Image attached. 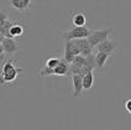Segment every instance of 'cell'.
Masks as SVG:
<instances>
[{
  "instance_id": "5",
  "label": "cell",
  "mask_w": 131,
  "mask_h": 130,
  "mask_svg": "<svg viewBox=\"0 0 131 130\" xmlns=\"http://www.w3.org/2000/svg\"><path fill=\"white\" fill-rule=\"evenodd\" d=\"M73 41L78 46V48L80 51V55H83L85 57L89 56V55H92L93 47H92V45H90L88 38H77V40H73Z\"/></svg>"
},
{
  "instance_id": "4",
  "label": "cell",
  "mask_w": 131,
  "mask_h": 130,
  "mask_svg": "<svg viewBox=\"0 0 131 130\" xmlns=\"http://www.w3.org/2000/svg\"><path fill=\"white\" fill-rule=\"evenodd\" d=\"M111 31H113V29L94 30V31L90 34V36L88 37V40H89V42L92 45V47H96L100 42L108 40V37H109V35L111 34Z\"/></svg>"
},
{
  "instance_id": "1",
  "label": "cell",
  "mask_w": 131,
  "mask_h": 130,
  "mask_svg": "<svg viewBox=\"0 0 131 130\" xmlns=\"http://www.w3.org/2000/svg\"><path fill=\"white\" fill-rule=\"evenodd\" d=\"M20 73H25V69L16 67L13 59L4 61L0 66V86H4L6 83H11L16 81V78L20 76Z\"/></svg>"
},
{
  "instance_id": "10",
  "label": "cell",
  "mask_w": 131,
  "mask_h": 130,
  "mask_svg": "<svg viewBox=\"0 0 131 130\" xmlns=\"http://www.w3.org/2000/svg\"><path fill=\"white\" fill-rule=\"evenodd\" d=\"M25 32V26L22 24H19V22H14L10 27V31H9V37H20L24 35Z\"/></svg>"
},
{
  "instance_id": "12",
  "label": "cell",
  "mask_w": 131,
  "mask_h": 130,
  "mask_svg": "<svg viewBox=\"0 0 131 130\" xmlns=\"http://www.w3.org/2000/svg\"><path fill=\"white\" fill-rule=\"evenodd\" d=\"M87 17L83 13H75L72 16V25L73 26H85Z\"/></svg>"
},
{
  "instance_id": "15",
  "label": "cell",
  "mask_w": 131,
  "mask_h": 130,
  "mask_svg": "<svg viewBox=\"0 0 131 130\" xmlns=\"http://www.w3.org/2000/svg\"><path fill=\"white\" fill-rule=\"evenodd\" d=\"M59 62H61V59L59 58H56V57H51V58H47V61H46V63H45V67H47V68H56L57 66L59 65Z\"/></svg>"
},
{
  "instance_id": "16",
  "label": "cell",
  "mask_w": 131,
  "mask_h": 130,
  "mask_svg": "<svg viewBox=\"0 0 131 130\" xmlns=\"http://www.w3.org/2000/svg\"><path fill=\"white\" fill-rule=\"evenodd\" d=\"M72 63L73 65H77V66H85L87 65V57L83 56V55H78V56L74 57Z\"/></svg>"
},
{
  "instance_id": "7",
  "label": "cell",
  "mask_w": 131,
  "mask_h": 130,
  "mask_svg": "<svg viewBox=\"0 0 131 130\" xmlns=\"http://www.w3.org/2000/svg\"><path fill=\"white\" fill-rule=\"evenodd\" d=\"M72 84H73V95L75 98L80 97L82 92L84 91V88H83V76L72 74Z\"/></svg>"
},
{
  "instance_id": "20",
  "label": "cell",
  "mask_w": 131,
  "mask_h": 130,
  "mask_svg": "<svg viewBox=\"0 0 131 130\" xmlns=\"http://www.w3.org/2000/svg\"><path fill=\"white\" fill-rule=\"evenodd\" d=\"M4 35H3V34H1V31H0V42H1V41H3V40H4Z\"/></svg>"
},
{
  "instance_id": "2",
  "label": "cell",
  "mask_w": 131,
  "mask_h": 130,
  "mask_svg": "<svg viewBox=\"0 0 131 130\" xmlns=\"http://www.w3.org/2000/svg\"><path fill=\"white\" fill-rule=\"evenodd\" d=\"M93 30H90L87 26H71L63 34V38L66 41L68 40H77V38H88Z\"/></svg>"
},
{
  "instance_id": "18",
  "label": "cell",
  "mask_w": 131,
  "mask_h": 130,
  "mask_svg": "<svg viewBox=\"0 0 131 130\" xmlns=\"http://www.w3.org/2000/svg\"><path fill=\"white\" fill-rule=\"evenodd\" d=\"M125 109H126V112L131 115V98H129L127 101L125 102Z\"/></svg>"
},
{
  "instance_id": "9",
  "label": "cell",
  "mask_w": 131,
  "mask_h": 130,
  "mask_svg": "<svg viewBox=\"0 0 131 130\" xmlns=\"http://www.w3.org/2000/svg\"><path fill=\"white\" fill-rule=\"evenodd\" d=\"M96 48H98V52H105V53H108V55H113L115 50H116V42H114V41H111V40H105V41H103L100 42L98 46H96Z\"/></svg>"
},
{
  "instance_id": "11",
  "label": "cell",
  "mask_w": 131,
  "mask_h": 130,
  "mask_svg": "<svg viewBox=\"0 0 131 130\" xmlns=\"http://www.w3.org/2000/svg\"><path fill=\"white\" fill-rule=\"evenodd\" d=\"M67 73H69V63H67L64 59H61L59 65L53 68V74L54 76H66Z\"/></svg>"
},
{
  "instance_id": "17",
  "label": "cell",
  "mask_w": 131,
  "mask_h": 130,
  "mask_svg": "<svg viewBox=\"0 0 131 130\" xmlns=\"http://www.w3.org/2000/svg\"><path fill=\"white\" fill-rule=\"evenodd\" d=\"M7 20H9L7 15L5 14L4 11H1V10H0V27H1V26H3V25H4V24H5Z\"/></svg>"
},
{
  "instance_id": "14",
  "label": "cell",
  "mask_w": 131,
  "mask_h": 130,
  "mask_svg": "<svg viewBox=\"0 0 131 130\" xmlns=\"http://www.w3.org/2000/svg\"><path fill=\"white\" fill-rule=\"evenodd\" d=\"M93 84H94V76H93V71H90L85 76H83V88L85 91H89L92 89Z\"/></svg>"
},
{
  "instance_id": "19",
  "label": "cell",
  "mask_w": 131,
  "mask_h": 130,
  "mask_svg": "<svg viewBox=\"0 0 131 130\" xmlns=\"http://www.w3.org/2000/svg\"><path fill=\"white\" fill-rule=\"evenodd\" d=\"M4 53H5V51H4V47H3V45H1V42H0V58L3 57Z\"/></svg>"
},
{
  "instance_id": "8",
  "label": "cell",
  "mask_w": 131,
  "mask_h": 130,
  "mask_svg": "<svg viewBox=\"0 0 131 130\" xmlns=\"http://www.w3.org/2000/svg\"><path fill=\"white\" fill-rule=\"evenodd\" d=\"M9 3H10L11 7H14L15 10L24 13L32 6L34 0H9Z\"/></svg>"
},
{
  "instance_id": "13",
  "label": "cell",
  "mask_w": 131,
  "mask_h": 130,
  "mask_svg": "<svg viewBox=\"0 0 131 130\" xmlns=\"http://www.w3.org/2000/svg\"><path fill=\"white\" fill-rule=\"evenodd\" d=\"M109 57H110V55L105 53V52H98V53L95 55V62H96V67L103 68V67L105 66V63L108 62Z\"/></svg>"
},
{
  "instance_id": "6",
  "label": "cell",
  "mask_w": 131,
  "mask_h": 130,
  "mask_svg": "<svg viewBox=\"0 0 131 130\" xmlns=\"http://www.w3.org/2000/svg\"><path fill=\"white\" fill-rule=\"evenodd\" d=\"M1 45L4 47V51L7 55L11 53H16L19 51V45L16 43V41L14 40V37H4V40L1 41Z\"/></svg>"
},
{
  "instance_id": "3",
  "label": "cell",
  "mask_w": 131,
  "mask_h": 130,
  "mask_svg": "<svg viewBox=\"0 0 131 130\" xmlns=\"http://www.w3.org/2000/svg\"><path fill=\"white\" fill-rule=\"evenodd\" d=\"M80 55V51L78 48V46L75 45V42L73 40H68L64 43V53H63V59L67 63H72L73 59L75 56Z\"/></svg>"
}]
</instances>
